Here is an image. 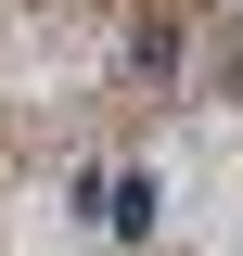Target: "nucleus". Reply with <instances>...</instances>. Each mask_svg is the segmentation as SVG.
Instances as JSON below:
<instances>
[{
	"mask_svg": "<svg viewBox=\"0 0 243 256\" xmlns=\"http://www.w3.org/2000/svg\"><path fill=\"white\" fill-rule=\"evenodd\" d=\"M102 230H128V244H141V230H154V180H116V192H102Z\"/></svg>",
	"mask_w": 243,
	"mask_h": 256,
	"instance_id": "1",
	"label": "nucleus"
}]
</instances>
